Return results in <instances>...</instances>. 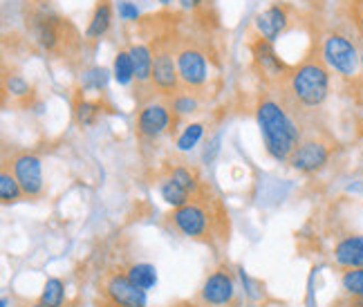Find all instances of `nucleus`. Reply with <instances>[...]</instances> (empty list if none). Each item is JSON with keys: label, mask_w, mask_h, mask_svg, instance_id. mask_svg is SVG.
Listing matches in <instances>:
<instances>
[{"label": "nucleus", "mask_w": 363, "mask_h": 307, "mask_svg": "<svg viewBox=\"0 0 363 307\" xmlns=\"http://www.w3.org/2000/svg\"><path fill=\"white\" fill-rule=\"evenodd\" d=\"M177 72L182 81V90H200L206 86L208 65L204 50L193 40H182L177 45Z\"/></svg>", "instance_id": "nucleus-8"}, {"label": "nucleus", "mask_w": 363, "mask_h": 307, "mask_svg": "<svg viewBox=\"0 0 363 307\" xmlns=\"http://www.w3.org/2000/svg\"><path fill=\"white\" fill-rule=\"evenodd\" d=\"M7 164H9L13 177L18 179L25 198H40V195H43V191H45L43 164H40V160L34 155V152H30V150L13 152Z\"/></svg>", "instance_id": "nucleus-10"}, {"label": "nucleus", "mask_w": 363, "mask_h": 307, "mask_svg": "<svg viewBox=\"0 0 363 307\" xmlns=\"http://www.w3.org/2000/svg\"><path fill=\"white\" fill-rule=\"evenodd\" d=\"M113 16H115L113 3H110V0H99V3L94 5V11H92L90 23H88L86 34L83 36L88 40H99L101 36H106L110 25H113Z\"/></svg>", "instance_id": "nucleus-16"}, {"label": "nucleus", "mask_w": 363, "mask_h": 307, "mask_svg": "<svg viewBox=\"0 0 363 307\" xmlns=\"http://www.w3.org/2000/svg\"><path fill=\"white\" fill-rule=\"evenodd\" d=\"M160 3H162V5L166 7V5H173V3H175V0H160Z\"/></svg>", "instance_id": "nucleus-33"}, {"label": "nucleus", "mask_w": 363, "mask_h": 307, "mask_svg": "<svg viewBox=\"0 0 363 307\" xmlns=\"http://www.w3.org/2000/svg\"><path fill=\"white\" fill-rule=\"evenodd\" d=\"M341 287L347 296L363 301V267L357 269H343L341 274Z\"/></svg>", "instance_id": "nucleus-26"}, {"label": "nucleus", "mask_w": 363, "mask_h": 307, "mask_svg": "<svg viewBox=\"0 0 363 307\" xmlns=\"http://www.w3.org/2000/svg\"><path fill=\"white\" fill-rule=\"evenodd\" d=\"M276 88H281L283 101L296 117L307 110L320 108L330 94V67L323 61V54L310 52L301 63L289 67Z\"/></svg>", "instance_id": "nucleus-2"}, {"label": "nucleus", "mask_w": 363, "mask_h": 307, "mask_svg": "<svg viewBox=\"0 0 363 307\" xmlns=\"http://www.w3.org/2000/svg\"><path fill=\"white\" fill-rule=\"evenodd\" d=\"M25 198V193L18 184V179L13 177L9 164L5 162L3 169H0V200L3 204H13V202H21Z\"/></svg>", "instance_id": "nucleus-19"}, {"label": "nucleus", "mask_w": 363, "mask_h": 307, "mask_svg": "<svg viewBox=\"0 0 363 307\" xmlns=\"http://www.w3.org/2000/svg\"><path fill=\"white\" fill-rule=\"evenodd\" d=\"M3 90L7 96H11V99H16V101H27L32 96V86L21 74H5Z\"/></svg>", "instance_id": "nucleus-23"}, {"label": "nucleus", "mask_w": 363, "mask_h": 307, "mask_svg": "<svg viewBox=\"0 0 363 307\" xmlns=\"http://www.w3.org/2000/svg\"><path fill=\"white\" fill-rule=\"evenodd\" d=\"M175 307H195V305H191V303H179V305H175Z\"/></svg>", "instance_id": "nucleus-34"}, {"label": "nucleus", "mask_w": 363, "mask_h": 307, "mask_svg": "<svg viewBox=\"0 0 363 307\" xmlns=\"http://www.w3.org/2000/svg\"><path fill=\"white\" fill-rule=\"evenodd\" d=\"M200 303L204 307H227L235 298V283L227 264L216 267L206 276V281L200 289Z\"/></svg>", "instance_id": "nucleus-13"}, {"label": "nucleus", "mask_w": 363, "mask_h": 307, "mask_svg": "<svg viewBox=\"0 0 363 307\" xmlns=\"http://www.w3.org/2000/svg\"><path fill=\"white\" fill-rule=\"evenodd\" d=\"M160 193H162V200L166 204H171L173 208H179V206H184L193 195L184 189V186H179L173 177L169 175H164L162 177V182H160Z\"/></svg>", "instance_id": "nucleus-20"}, {"label": "nucleus", "mask_w": 363, "mask_h": 307, "mask_svg": "<svg viewBox=\"0 0 363 307\" xmlns=\"http://www.w3.org/2000/svg\"><path fill=\"white\" fill-rule=\"evenodd\" d=\"M320 54H323V61L328 63V67L334 69L339 77L354 79L359 74L361 54L357 52V45L345 34H339V32L328 34L323 40V48H320Z\"/></svg>", "instance_id": "nucleus-7"}, {"label": "nucleus", "mask_w": 363, "mask_h": 307, "mask_svg": "<svg viewBox=\"0 0 363 307\" xmlns=\"http://www.w3.org/2000/svg\"><path fill=\"white\" fill-rule=\"evenodd\" d=\"M166 175L173 177L175 182L179 186H184L191 195L198 193L202 189V184H204L198 173H195L193 169H189V166H182V164H177V166H173V169H169V173H166Z\"/></svg>", "instance_id": "nucleus-22"}, {"label": "nucleus", "mask_w": 363, "mask_h": 307, "mask_svg": "<svg viewBox=\"0 0 363 307\" xmlns=\"http://www.w3.org/2000/svg\"><path fill=\"white\" fill-rule=\"evenodd\" d=\"M256 121L267 155L281 164L289 162L291 152L303 139V128L298 117L283 101V96L278 99L272 92H264L256 104Z\"/></svg>", "instance_id": "nucleus-3"}, {"label": "nucleus", "mask_w": 363, "mask_h": 307, "mask_svg": "<svg viewBox=\"0 0 363 307\" xmlns=\"http://www.w3.org/2000/svg\"><path fill=\"white\" fill-rule=\"evenodd\" d=\"M110 72L106 67H99V65H94V67H90V69H86L83 72V79H81V88L83 90H94V92H101V90H106V86H108V77Z\"/></svg>", "instance_id": "nucleus-28"}, {"label": "nucleus", "mask_w": 363, "mask_h": 307, "mask_svg": "<svg viewBox=\"0 0 363 307\" xmlns=\"http://www.w3.org/2000/svg\"><path fill=\"white\" fill-rule=\"evenodd\" d=\"M249 50H251V57H254V65L258 69V74L267 83H272V86H278L289 72V65L276 54L274 43H269V40L262 36H256L249 43Z\"/></svg>", "instance_id": "nucleus-12"}, {"label": "nucleus", "mask_w": 363, "mask_h": 307, "mask_svg": "<svg viewBox=\"0 0 363 307\" xmlns=\"http://www.w3.org/2000/svg\"><path fill=\"white\" fill-rule=\"evenodd\" d=\"M101 294L117 307H146V291L137 287L125 272H110L101 285Z\"/></svg>", "instance_id": "nucleus-11"}, {"label": "nucleus", "mask_w": 363, "mask_h": 307, "mask_svg": "<svg viewBox=\"0 0 363 307\" xmlns=\"http://www.w3.org/2000/svg\"><path fill=\"white\" fill-rule=\"evenodd\" d=\"M166 104H169V108H171V113H173L177 123L184 117H189V115L198 113V110H200V99L191 90H179L177 94L169 96Z\"/></svg>", "instance_id": "nucleus-18"}, {"label": "nucleus", "mask_w": 363, "mask_h": 307, "mask_svg": "<svg viewBox=\"0 0 363 307\" xmlns=\"http://www.w3.org/2000/svg\"><path fill=\"white\" fill-rule=\"evenodd\" d=\"M206 0H179L182 9H198L200 5H204Z\"/></svg>", "instance_id": "nucleus-31"}, {"label": "nucleus", "mask_w": 363, "mask_h": 307, "mask_svg": "<svg viewBox=\"0 0 363 307\" xmlns=\"http://www.w3.org/2000/svg\"><path fill=\"white\" fill-rule=\"evenodd\" d=\"M152 52V88L155 94L169 99L182 90V81L177 72V45L171 36L155 38L150 45Z\"/></svg>", "instance_id": "nucleus-5"}, {"label": "nucleus", "mask_w": 363, "mask_h": 307, "mask_svg": "<svg viewBox=\"0 0 363 307\" xmlns=\"http://www.w3.org/2000/svg\"><path fill=\"white\" fill-rule=\"evenodd\" d=\"M104 113V101L101 99H88L86 94H79L74 99V119L81 128H90L99 121Z\"/></svg>", "instance_id": "nucleus-17"}, {"label": "nucleus", "mask_w": 363, "mask_h": 307, "mask_svg": "<svg viewBox=\"0 0 363 307\" xmlns=\"http://www.w3.org/2000/svg\"><path fill=\"white\" fill-rule=\"evenodd\" d=\"M99 307H117V305H113V303H110V301H106V298H104Z\"/></svg>", "instance_id": "nucleus-32"}, {"label": "nucleus", "mask_w": 363, "mask_h": 307, "mask_svg": "<svg viewBox=\"0 0 363 307\" xmlns=\"http://www.w3.org/2000/svg\"><path fill=\"white\" fill-rule=\"evenodd\" d=\"M291 23H294V7L287 3H274L254 18L258 36L267 38L269 43H276L289 30Z\"/></svg>", "instance_id": "nucleus-14"}, {"label": "nucleus", "mask_w": 363, "mask_h": 307, "mask_svg": "<svg viewBox=\"0 0 363 307\" xmlns=\"http://www.w3.org/2000/svg\"><path fill=\"white\" fill-rule=\"evenodd\" d=\"M137 135L139 139H146V142H155L166 133H175L177 130V121L171 113L169 104L164 101H148L146 106L139 108L137 113Z\"/></svg>", "instance_id": "nucleus-9"}, {"label": "nucleus", "mask_w": 363, "mask_h": 307, "mask_svg": "<svg viewBox=\"0 0 363 307\" xmlns=\"http://www.w3.org/2000/svg\"><path fill=\"white\" fill-rule=\"evenodd\" d=\"M119 16L123 21H137L139 18V9L133 3H128V0H123V3H119Z\"/></svg>", "instance_id": "nucleus-29"}, {"label": "nucleus", "mask_w": 363, "mask_h": 307, "mask_svg": "<svg viewBox=\"0 0 363 307\" xmlns=\"http://www.w3.org/2000/svg\"><path fill=\"white\" fill-rule=\"evenodd\" d=\"M330 307H363V301L361 298H352V296H343V298H337Z\"/></svg>", "instance_id": "nucleus-30"}, {"label": "nucleus", "mask_w": 363, "mask_h": 307, "mask_svg": "<svg viewBox=\"0 0 363 307\" xmlns=\"http://www.w3.org/2000/svg\"><path fill=\"white\" fill-rule=\"evenodd\" d=\"M27 32L40 50L57 59L72 57L81 48L77 27L45 3L32 9L30 18H27Z\"/></svg>", "instance_id": "nucleus-4"}, {"label": "nucleus", "mask_w": 363, "mask_h": 307, "mask_svg": "<svg viewBox=\"0 0 363 307\" xmlns=\"http://www.w3.org/2000/svg\"><path fill=\"white\" fill-rule=\"evenodd\" d=\"M361 65H363V54H361Z\"/></svg>", "instance_id": "nucleus-36"}, {"label": "nucleus", "mask_w": 363, "mask_h": 307, "mask_svg": "<svg viewBox=\"0 0 363 307\" xmlns=\"http://www.w3.org/2000/svg\"><path fill=\"white\" fill-rule=\"evenodd\" d=\"M125 274H128L130 281L137 285V287H142L144 291L150 289V287H155L157 283V272L152 264H146V262H135L130 264L128 269H125Z\"/></svg>", "instance_id": "nucleus-21"}, {"label": "nucleus", "mask_w": 363, "mask_h": 307, "mask_svg": "<svg viewBox=\"0 0 363 307\" xmlns=\"http://www.w3.org/2000/svg\"><path fill=\"white\" fill-rule=\"evenodd\" d=\"M334 262L343 269H357L363 267V235L352 233V235H343V238L334 245Z\"/></svg>", "instance_id": "nucleus-15"}, {"label": "nucleus", "mask_w": 363, "mask_h": 307, "mask_svg": "<svg viewBox=\"0 0 363 307\" xmlns=\"http://www.w3.org/2000/svg\"><path fill=\"white\" fill-rule=\"evenodd\" d=\"M202 135H204V123L195 121V123L184 125V128H182V133L177 135V142H175L177 144V150H182V152L193 150L195 146L200 144Z\"/></svg>", "instance_id": "nucleus-25"}, {"label": "nucleus", "mask_w": 363, "mask_h": 307, "mask_svg": "<svg viewBox=\"0 0 363 307\" xmlns=\"http://www.w3.org/2000/svg\"><path fill=\"white\" fill-rule=\"evenodd\" d=\"M332 152H334V142L328 135L310 133V135H303L301 144L296 146L294 152H291L287 164L298 173L312 175V173H318L320 169H325Z\"/></svg>", "instance_id": "nucleus-6"}, {"label": "nucleus", "mask_w": 363, "mask_h": 307, "mask_svg": "<svg viewBox=\"0 0 363 307\" xmlns=\"http://www.w3.org/2000/svg\"><path fill=\"white\" fill-rule=\"evenodd\" d=\"M115 79L119 86H128L130 81H135V65H133V59H130V52L123 50L115 57Z\"/></svg>", "instance_id": "nucleus-27"}, {"label": "nucleus", "mask_w": 363, "mask_h": 307, "mask_svg": "<svg viewBox=\"0 0 363 307\" xmlns=\"http://www.w3.org/2000/svg\"><path fill=\"white\" fill-rule=\"evenodd\" d=\"M30 307H45V305L40 303V301H36V303H34V305H30Z\"/></svg>", "instance_id": "nucleus-35"}, {"label": "nucleus", "mask_w": 363, "mask_h": 307, "mask_svg": "<svg viewBox=\"0 0 363 307\" xmlns=\"http://www.w3.org/2000/svg\"><path fill=\"white\" fill-rule=\"evenodd\" d=\"M169 222L179 235H184V238L195 242H202L211 249H218L229 242V233H231L229 211L206 184H202V189L184 206L173 208Z\"/></svg>", "instance_id": "nucleus-1"}, {"label": "nucleus", "mask_w": 363, "mask_h": 307, "mask_svg": "<svg viewBox=\"0 0 363 307\" xmlns=\"http://www.w3.org/2000/svg\"><path fill=\"white\" fill-rule=\"evenodd\" d=\"M45 307H63L65 301V285L61 278H48L45 287H43V294L38 298Z\"/></svg>", "instance_id": "nucleus-24"}]
</instances>
